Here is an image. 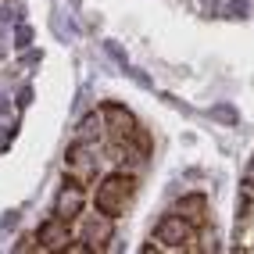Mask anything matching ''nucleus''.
<instances>
[{"label": "nucleus", "mask_w": 254, "mask_h": 254, "mask_svg": "<svg viewBox=\"0 0 254 254\" xmlns=\"http://www.w3.org/2000/svg\"><path fill=\"white\" fill-rule=\"evenodd\" d=\"M132 193H136V179H132V172H115L108 176L104 183L97 186V211H104V215H122L129 208V200Z\"/></svg>", "instance_id": "f257e3e1"}, {"label": "nucleus", "mask_w": 254, "mask_h": 254, "mask_svg": "<svg viewBox=\"0 0 254 254\" xmlns=\"http://www.w3.org/2000/svg\"><path fill=\"white\" fill-rule=\"evenodd\" d=\"M158 244L176 247V251H190L197 244V229H193V222H186L183 215H168L158 226Z\"/></svg>", "instance_id": "f03ea898"}, {"label": "nucleus", "mask_w": 254, "mask_h": 254, "mask_svg": "<svg viewBox=\"0 0 254 254\" xmlns=\"http://www.w3.org/2000/svg\"><path fill=\"white\" fill-rule=\"evenodd\" d=\"M104 122H108V132H111V140H115V143H122V140H136V136H140L136 118H132L126 108H118V104H108V108H104Z\"/></svg>", "instance_id": "7ed1b4c3"}, {"label": "nucleus", "mask_w": 254, "mask_h": 254, "mask_svg": "<svg viewBox=\"0 0 254 254\" xmlns=\"http://www.w3.org/2000/svg\"><path fill=\"white\" fill-rule=\"evenodd\" d=\"M82 204H86V190L72 179V183H64V190L58 193V218H75V215H82Z\"/></svg>", "instance_id": "20e7f679"}, {"label": "nucleus", "mask_w": 254, "mask_h": 254, "mask_svg": "<svg viewBox=\"0 0 254 254\" xmlns=\"http://www.w3.org/2000/svg\"><path fill=\"white\" fill-rule=\"evenodd\" d=\"M111 233H115L111 215L97 211L93 218H86V244H90V251H100V247H104V244L111 240Z\"/></svg>", "instance_id": "39448f33"}, {"label": "nucleus", "mask_w": 254, "mask_h": 254, "mask_svg": "<svg viewBox=\"0 0 254 254\" xmlns=\"http://www.w3.org/2000/svg\"><path fill=\"white\" fill-rule=\"evenodd\" d=\"M93 168H97L93 150H90L86 143H75V147L68 150V172H72L75 179H90V176H93Z\"/></svg>", "instance_id": "423d86ee"}, {"label": "nucleus", "mask_w": 254, "mask_h": 254, "mask_svg": "<svg viewBox=\"0 0 254 254\" xmlns=\"http://www.w3.org/2000/svg\"><path fill=\"white\" fill-rule=\"evenodd\" d=\"M36 240H40V247H47V251L68 247V229H64V218H54V222H43Z\"/></svg>", "instance_id": "0eeeda50"}, {"label": "nucleus", "mask_w": 254, "mask_h": 254, "mask_svg": "<svg viewBox=\"0 0 254 254\" xmlns=\"http://www.w3.org/2000/svg\"><path fill=\"white\" fill-rule=\"evenodd\" d=\"M176 215H183L186 222H204V215H208V200L200 197V193H190V197H183L179 204H176Z\"/></svg>", "instance_id": "6e6552de"}, {"label": "nucleus", "mask_w": 254, "mask_h": 254, "mask_svg": "<svg viewBox=\"0 0 254 254\" xmlns=\"http://www.w3.org/2000/svg\"><path fill=\"white\" fill-rule=\"evenodd\" d=\"M79 129H82V136H90V132L97 136V132H100V118H97V115H90V118H82V126H79Z\"/></svg>", "instance_id": "1a4fd4ad"}, {"label": "nucleus", "mask_w": 254, "mask_h": 254, "mask_svg": "<svg viewBox=\"0 0 254 254\" xmlns=\"http://www.w3.org/2000/svg\"><path fill=\"white\" fill-rule=\"evenodd\" d=\"M29 36H32V32H29V29H22V32H18V47H29Z\"/></svg>", "instance_id": "9d476101"}]
</instances>
